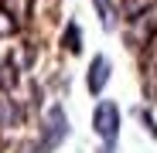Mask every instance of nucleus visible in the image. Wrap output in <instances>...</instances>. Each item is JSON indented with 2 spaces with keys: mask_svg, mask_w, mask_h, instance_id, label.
<instances>
[{
  "mask_svg": "<svg viewBox=\"0 0 157 153\" xmlns=\"http://www.w3.org/2000/svg\"><path fill=\"white\" fill-rule=\"evenodd\" d=\"M68 140V116H65V109L58 106H48V112H44V119H41V136H38V153H55L62 143Z\"/></svg>",
  "mask_w": 157,
  "mask_h": 153,
  "instance_id": "1",
  "label": "nucleus"
},
{
  "mask_svg": "<svg viewBox=\"0 0 157 153\" xmlns=\"http://www.w3.org/2000/svg\"><path fill=\"white\" fill-rule=\"evenodd\" d=\"M120 122H123L120 106H116V102H109V99H102L99 106L92 109V129H96V136H99L102 143H116Z\"/></svg>",
  "mask_w": 157,
  "mask_h": 153,
  "instance_id": "2",
  "label": "nucleus"
},
{
  "mask_svg": "<svg viewBox=\"0 0 157 153\" xmlns=\"http://www.w3.org/2000/svg\"><path fill=\"white\" fill-rule=\"evenodd\" d=\"M154 34H157V4H154V7H147L140 17H133V20H130V27H126V41L140 51V48H144Z\"/></svg>",
  "mask_w": 157,
  "mask_h": 153,
  "instance_id": "3",
  "label": "nucleus"
},
{
  "mask_svg": "<svg viewBox=\"0 0 157 153\" xmlns=\"http://www.w3.org/2000/svg\"><path fill=\"white\" fill-rule=\"evenodd\" d=\"M109 75H113L109 58H106V55H96V58L89 61V71H86L89 92H92V95H102V92H106V85H109Z\"/></svg>",
  "mask_w": 157,
  "mask_h": 153,
  "instance_id": "4",
  "label": "nucleus"
},
{
  "mask_svg": "<svg viewBox=\"0 0 157 153\" xmlns=\"http://www.w3.org/2000/svg\"><path fill=\"white\" fill-rule=\"evenodd\" d=\"M21 122V109H17V102L0 89V126L4 129H10V126H17Z\"/></svg>",
  "mask_w": 157,
  "mask_h": 153,
  "instance_id": "5",
  "label": "nucleus"
},
{
  "mask_svg": "<svg viewBox=\"0 0 157 153\" xmlns=\"http://www.w3.org/2000/svg\"><path fill=\"white\" fill-rule=\"evenodd\" d=\"M62 48L68 51V55H78L82 51V27L72 20V24H65V34H62Z\"/></svg>",
  "mask_w": 157,
  "mask_h": 153,
  "instance_id": "6",
  "label": "nucleus"
},
{
  "mask_svg": "<svg viewBox=\"0 0 157 153\" xmlns=\"http://www.w3.org/2000/svg\"><path fill=\"white\" fill-rule=\"evenodd\" d=\"M140 65H144V71H150V75H157V34L140 48Z\"/></svg>",
  "mask_w": 157,
  "mask_h": 153,
  "instance_id": "7",
  "label": "nucleus"
},
{
  "mask_svg": "<svg viewBox=\"0 0 157 153\" xmlns=\"http://www.w3.org/2000/svg\"><path fill=\"white\" fill-rule=\"evenodd\" d=\"M92 7H96V14H99V20H102V27H106V31H113V27H116V10H113V0H92Z\"/></svg>",
  "mask_w": 157,
  "mask_h": 153,
  "instance_id": "8",
  "label": "nucleus"
},
{
  "mask_svg": "<svg viewBox=\"0 0 157 153\" xmlns=\"http://www.w3.org/2000/svg\"><path fill=\"white\" fill-rule=\"evenodd\" d=\"M157 0H120V14L126 17V20H133V17H140L147 7H154Z\"/></svg>",
  "mask_w": 157,
  "mask_h": 153,
  "instance_id": "9",
  "label": "nucleus"
},
{
  "mask_svg": "<svg viewBox=\"0 0 157 153\" xmlns=\"http://www.w3.org/2000/svg\"><path fill=\"white\" fill-rule=\"evenodd\" d=\"M0 7H7V10H10L21 24L31 17V0H0Z\"/></svg>",
  "mask_w": 157,
  "mask_h": 153,
  "instance_id": "10",
  "label": "nucleus"
},
{
  "mask_svg": "<svg viewBox=\"0 0 157 153\" xmlns=\"http://www.w3.org/2000/svg\"><path fill=\"white\" fill-rule=\"evenodd\" d=\"M21 31V20L7 10V7H0V38H10V34H17Z\"/></svg>",
  "mask_w": 157,
  "mask_h": 153,
  "instance_id": "11",
  "label": "nucleus"
},
{
  "mask_svg": "<svg viewBox=\"0 0 157 153\" xmlns=\"http://www.w3.org/2000/svg\"><path fill=\"white\" fill-rule=\"evenodd\" d=\"M140 119H144V126H147V133H150V136H154V140H157V119H154V116H150V112H147V109H144V112H140Z\"/></svg>",
  "mask_w": 157,
  "mask_h": 153,
  "instance_id": "12",
  "label": "nucleus"
},
{
  "mask_svg": "<svg viewBox=\"0 0 157 153\" xmlns=\"http://www.w3.org/2000/svg\"><path fill=\"white\" fill-rule=\"evenodd\" d=\"M99 153H116V146H113V143H102V146H99Z\"/></svg>",
  "mask_w": 157,
  "mask_h": 153,
  "instance_id": "13",
  "label": "nucleus"
}]
</instances>
